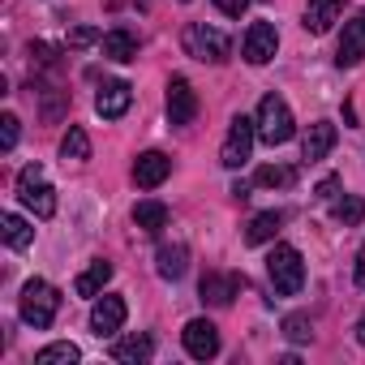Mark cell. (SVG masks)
<instances>
[{
  "label": "cell",
  "instance_id": "cell-32",
  "mask_svg": "<svg viewBox=\"0 0 365 365\" xmlns=\"http://www.w3.org/2000/svg\"><path fill=\"white\" fill-rule=\"evenodd\" d=\"M335 190H339V176H327L322 185H318V198L322 202H335Z\"/></svg>",
  "mask_w": 365,
  "mask_h": 365
},
{
  "label": "cell",
  "instance_id": "cell-14",
  "mask_svg": "<svg viewBox=\"0 0 365 365\" xmlns=\"http://www.w3.org/2000/svg\"><path fill=\"white\" fill-rule=\"evenodd\" d=\"M339 0H309L305 5V14H301V26L309 31V35H327L335 22H339Z\"/></svg>",
  "mask_w": 365,
  "mask_h": 365
},
{
  "label": "cell",
  "instance_id": "cell-17",
  "mask_svg": "<svg viewBox=\"0 0 365 365\" xmlns=\"http://www.w3.org/2000/svg\"><path fill=\"white\" fill-rule=\"evenodd\" d=\"M185 267H190V250L180 245V241L155 250V271H159L163 279H180V275H185Z\"/></svg>",
  "mask_w": 365,
  "mask_h": 365
},
{
  "label": "cell",
  "instance_id": "cell-8",
  "mask_svg": "<svg viewBox=\"0 0 365 365\" xmlns=\"http://www.w3.org/2000/svg\"><path fill=\"white\" fill-rule=\"evenodd\" d=\"M245 61L250 65H267V61H275V52H279V31L271 26V22H254L250 31H245Z\"/></svg>",
  "mask_w": 365,
  "mask_h": 365
},
{
  "label": "cell",
  "instance_id": "cell-2",
  "mask_svg": "<svg viewBox=\"0 0 365 365\" xmlns=\"http://www.w3.org/2000/svg\"><path fill=\"white\" fill-rule=\"evenodd\" d=\"M56 309H61V292H56L48 279H31V284L22 288L18 314H22V322H26V327L48 331V327H52V318H56Z\"/></svg>",
  "mask_w": 365,
  "mask_h": 365
},
{
  "label": "cell",
  "instance_id": "cell-12",
  "mask_svg": "<svg viewBox=\"0 0 365 365\" xmlns=\"http://www.w3.org/2000/svg\"><path fill=\"white\" fill-rule=\"evenodd\" d=\"M129 103H133L129 82H103L99 95H95V112H99L103 120H120V116L129 112Z\"/></svg>",
  "mask_w": 365,
  "mask_h": 365
},
{
  "label": "cell",
  "instance_id": "cell-24",
  "mask_svg": "<svg viewBox=\"0 0 365 365\" xmlns=\"http://www.w3.org/2000/svg\"><path fill=\"white\" fill-rule=\"evenodd\" d=\"M31 241H35V228H31L22 215L9 211V215H5V245H9V250H26Z\"/></svg>",
  "mask_w": 365,
  "mask_h": 365
},
{
  "label": "cell",
  "instance_id": "cell-22",
  "mask_svg": "<svg viewBox=\"0 0 365 365\" xmlns=\"http://www.w3.org/2000/svg\"><path fill=\"white\" fill-rule=\"evenodd\" d=\"M133 224H138L142 232H159V228H168V207L155 202V198H146V202L133 207Z\"/></svg>",
  "mask_w": 365,
  "mask_h": 365
},
{
  "label": "cell",
  "instance_id": "cell-25",
  "mask_svg": "<svg viewBox=\"0 0 365 365\" xmlns=\"http://www.w3.org/2000/svg\"><path fill=\"white\" fill-rule=\"evenodd\" d=\"M69 365V361H78V344H69V339H61V344H48V348H39L35 352V365Z\"/></svg>",
  "mask_w": 365,
  "mask_h": 365
},
{
  "label": "cell",
  "instance_id": "cell-28",
  "mask_svg": "<svg viewBox=\"0 0 365 365\" xmlns=\"http://www.w3.org/2000/svg\"><path fill=\"white\" fill-rule=\"evenodd\" d=\"M284 335H288L292 344H309V339H314V327H309L305 314H288V318H284Z\"/></svg>",
  "mask_w": 365,
  "mask_h": 365
},
{
  "label": "cell",
  "instance_id": "cell-9",
  "mask_svg": "<svg viewBox=\"0 0 365 365\" xmlns=\"http://www.w3.org/2000/svg\"><path fill=\"white\" fill-rule=\"evenodd\" d=\"M198 116V95L185 78H172L168 82V120L172 125H190Z\"/></svg>",
  "mask_w": 365,
  "mask_h": 365
},
{
  "label": "cell",
  "instance_id": "cell-27",
  "mask_svg": "<svg viewBox=\"0 0 365 365\" xmlns=\"http://www.w3.org/2000/svg\"><path fill=\"white\" fill-rule=\"evenodd\" d=\"M254 185L262 190H279V185H292V168H279V163H267L254 172Z\"/></svg>",
  "mask_w": 365,
  "mask_h": 365
},
{
  "label": "cell",
  "instance_id": "cell-26",
  "mask_svg": "<svg viewBox=\"0 0 365 365\" xmlns=\"http://www.w3.org/2000/svg\"><path fill=\"white\" fill-rule=\"evenodd\" d=\"M331 215H335L344 228H352V224L365 220V198H335V202H331Z\"/></svg>",
  "mask_w": 365,
  "mask_h": 365
},
{
  "label": "cell",
  "instance_id": "cell-4",
  "mask_svg": "<svg viewBox=\"0 0 365 365\" xmlns=\"http://www.w3.org/2000/svg\"><path fill=\"white\" fill-rule=\"evenodd\" d=\"M185 52L194 56V61H202V65H224L228 61V35L224 31H215V26H207V22H194V26H185Z\"/></svg>",
  "mask_w": 365,
  "mask_h": 365
},
{
  "label": "cell",
  "instance_id": "cell-3",
  "mask_svg": "<svg viewBox=\"0 0 365 365\" xmlns=\"http://www.w3.org/2000/svg\"><path fill=\"white\" fill-rule=\"evenodd\" d=\"M267 275H271L279 297H297L305 288V262H301V254L292 245H275L267 254Z\"/></svg>",
  "mask_w": 365,
  "mask_h": 365
},
{
  "label": "cell",
  "instance_id": "cell-18",
  "mask_svg": "<svg viewBox=\"0 0 365 365\" xmlns=\"http://www.w3.org/2000/svg\"><path fill=\"white\" fill-rule=\"evenodd\" d=\"M99 52H103L108 61H120V65H125V61H138V39L116 26V31H108V35L99 39Z\"/></svg>",
  "mask_w": 365,
  "mask_h": 365
},
{
  "label": "cell",
  "instance_id": "cell-7",
  "mask_svg": "<svg viewBox=\"0 0 365 365\" xmlns=\"http://www.w3.org/2000/svg\"><path fill=\"white\" fill-rule=\"evenodd\" d=\"M180 339H185V352H190L194 361L220 356V331H215V322H207V318H190L185 331H180Z\"/></svg>",
  "mask_w": 365,
  "mask_h": 365
},
{
  "label": "cell",
  "instance_id": "cell-20",
  "mask_svg": "<svg viewBox=\"0 0 365 365\" xmlns=\"http://www.w3.org/2000/svg\"><path fill=\"white\" fill-rule=\"evenodd\" d=\"M150 352H155V344L146 335H125V339L112 344V356L120 365H142V361H150Z\"/></svg>",
  "mask_w": 365,
  "mask_h": 365
},
{
  "label": "cell",
  "instance_id": "cell-19",
  "mask_svg": "<svg viewBox=\"0 0 365 365\" xmlns=\"http://www.w3.org/2000/svg\"><path fill=\"white\" fill-rule=\"evenodd\" d=\"M108 279H112V262L99 258V262H91V267L73 279V292H78V297H99V292L108 288Z\"/></svg>",
  "mask_w": 365,
  "mask_h": 365
},
{
  "label": "cell",
  "instance_id": "cell-31",
  "mask_svg": "<svg viewBox=\"0 0 365 365\" xmlns=\"http://www.w3.org/2000/svg\"><path fill=\"white\" fill-rule=\"evenodd\" d=\"M215 9L228 14V18H241V14L250 9V0H215Z\"/></svg>",
  "mask_w": 365,
  "mask_h": 365
},
{
  "label": "cell",
  "instance_id": "cell-34",
  "mask_svg": "<svg viewBox=\"0 0 365 365\" xmlns=\"http://www.w3.org/2000/svg\"><path fill=\"white\" fill-rule=\"evenodd\" d=\"M356 339L365 344V314H361V322H356Z\"/></svg>",
  "mask_w": 365,
  "mask_h": 365
},
{
  "label": "cell",
  "instance_id": "cell-10",
  "mask_svg": "<svg viewBox=\"0 0 365 365\" xmlns=\"http://www.w3.org/2000/svg\"><path fill=\"white\" fill-rule=\"evenodd\" d=\"M335 61H339L344 69H352L356 61H365V9L352 14V22H344V35H339V52H335Z\"/></svg>",
  "mask_w": 365,
  "mask_h": 365
},
{
  "label": "cell",
  "instance_id": "cell-16",
  "mask_svg": "<svg viewBox=\"0 0 365 365\" xmlns=\"http://www.w3.org/2000/svg\"><path fill=\"white\" fill-rule=\"evenodd\" d=\"M241 275H220V271H207L202 275V301L211 305H232V297L241 292Z\"/></svg>",
  "mask_w": 365,
  "mask_h": 365
},
{
  "label": "cell",
  "instance_id": "cell-23",
  "mask_svg": "<svg viewBox=\"0 0 365 365\" xmlns=\"http://www.w3.org/2000/svg\"><path fill=\"white\" fill-rule=\"evenodd\" d=\"M61 159L69 163H82V159H91V138H86V129L82 125H69V133L61 138Z\"/></svg>",
  "mask_w": 365,
  "mask_h": 365
},
{
  "label": "cell",
  "instance_id": "cell-21",
  "mask_svg": "<svg viewBox=\"0 0 365 365\" xmlns=\"http://www.w3.org/2000/svg\"><path fill=\"white\" fill-rule=\"evenodd\" d=\"M279 224H284L279 211H262V215H254V220L245 224V245H267V241H275Z\"/></svg>",
  "mask_w": 365,
  "mask_h": 365
},
{
  "label": "cell",
  "instance_id": "cell-1",
  "mask_svg": "<svg viewBox=\"0 0 365 365\" xmlns=\"http://www.w3.org/2000/svg\"><path fill=\"white\" fill-rule=\"evenodd\" d=\"M254 125H258V142H267V146H284L297 133V120H292V108L284 103V95H262Z\"/></svg>",
  "mask_w": 365,
  "mask_h": 365
},
{
  "label": "cell",
  "instance_id": "cell-15",
  "mask_svg": "<svg viewBox=\"0 0 365 365\" xmlns=\"http://www.w3.org/2000/svg\"><path fill=\"white\" fill-rule=\"evenodd\" d=\"M331 146H335V125L331 120H314L309 133H305V142H301V159L305 163H318V159L331 155Z\"/></svg>",
  "mask_w": 365,
  "mask_h": 365
},
{
  "label": "cell",
  "instance_id": "cell-30",
  "mask_svg": "<svg viewBox=\"0 0 365 365\" xmlns=\"http://www.w3.org/2000/svg\"><path fill=\"white\" fill-rule=\"evenodd\" d=\"M103 35L99 31H91V26H78L73 35H69V48H86V43H99Z\"/></svg>",
  "mask_w": 365,
  "mask_h": 365
},
{
  "label": "cell",
  "instance_id": "cell-6",
  "mask_svg": "<svg viewBox=\"0 0 365 365\" xmlns=\"http://www.w3.org/2000/svg\"><path fill=\"white\" fill-rule=\"evenodd\" d=\"M254 138H258V125L250 116H232V129L224 138V150H220V163L224 168H245L250 163V150H254Z\"/></svg>",
  "mask_w": 365,
  "mask_h": 365
},
{
  "label": "cell",
  "instance_id": "cell-5",
  "mask_svg": "<svg viewBox=\"0 0 365 365\" xmlns=\"http://www.w3.org/2000/svg\"><path fill=\"white\" fill-rule=\"evenodd\" d=\"M18 198H22V207H31L39 220H52V215H56V190L43 185V168H39V163L22 168V176H18Z\"/></svg>",
  "mask_w": 365,
  "mask_h": 365
},
{
  "label": "cell",
  "instance_id": "cell-13",
  "mask_svg": "<svg viewBox=\"0 0 365 365\" xmlns=\"http://www.w3.org/2000/svg\"><path fill=\"white\" fill-rule=\"evenodd\" d=\"M125 301L120 297H103V301H95V309H91V331L95 335H116L120 327H125Z\"/></svg>",
  "mask_w": 365,
  "mask_h": 365
},
{
  "label": "cell",
  "instance_id": "cell-11",
  "mask_svg": "<svg viewBox=\"0 0 365 365\" xmlns=\"http://www.w3.org/2000/svg\"><path fill=\"white\" fill-rule=\"evenodd\" d=\"M168 176H172V159H168L163 150H146V155H138V159H133V180H138L142 190L163 185Z\"/></svg>",
  "mask_w": 365,
  "mask_h": 365
},
{
  "label": "cell",
  "instance_id": "cell-29",
  "mask_svg": "<svg viewBox=\"0 0 365 365\" xmlns=\"http://www.w3.org/2000/svg\"><path fill=\"white\" fill-rule=\"evenodd\" d=\"M0 146H5V150L18 146V116H14V112H9V116H0Z\"/></svg>",
  "mask_w": 365,
  "mask_h": 365
},
{
  "label": "cell",
  "instance_id": "cell-33",
  "mask_svg": "<svg viewBox=\"0 0 365 365\" xmlns=\"http://www.w3.org/2000/svg\"><path fill=\"white\" fill-rule=\"evenodd\" d=\"M356 288H365V245L356 250Z\"/></svg>",
  "mask_w": 365,
  "mask_h": 365
}]
</instances>
